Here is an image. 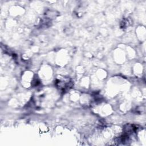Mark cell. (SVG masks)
Segmentation results:
<instances>
[{"instance_id":"6da1fadb","label":"cell","mask_w":146,"mask_h":146,"mask_svg":"<svg viewBox=\"0 0 146 146\" xmlns=\"http://www.w3.org/2000/svg\"><path fill=\"white\" fill-rule=\"evenodd\" d=\"M55 85L59 90L64 92L71 88L72 86V83L69 78H60L56 79L55 81Z\"/></svg>"}]
</instances>
